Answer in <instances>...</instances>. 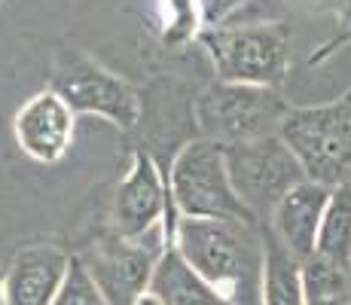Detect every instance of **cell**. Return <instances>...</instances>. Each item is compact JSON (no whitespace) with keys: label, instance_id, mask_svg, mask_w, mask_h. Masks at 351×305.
Masks as SVG:
<instances>
[{"label":"cell","instance_id":"ffe728a7","mask_svg":"<svg viewBox=\"0 0 351 305\" xmlns=\"http://www.w3.org/2000/svg\"><path fill=\"white\" fill-rule=\"evenodd\" d=\"M245 3H251V0H202L205 28H220V25H226V19L235 16Z\"/></svg>","mask_w":351,"mask_h":305},{"label":"cell","instance_id":"6da1fadb","mask_svg":"<svg viewBox=\"0 0 351 305\" xmlns=\"http://www.w3.org/2000/svg\"><path fill=\"white\" fill-rule=\"evenodd\" d=\"M174 250L208 287H214L232 305H263L266 244L256 220L180 217Z\"/></svg>","mask_w":351,"mask_h":305},{"label":"cell","instance_id":"ac0fdd59","mask_svg":"<svg viewBox=\"0 0 351 305\" xmlns=\"http://www.w3.org/2000/svg\"><path fill=\"white\" fill-rule=\"evenodd\" d=\"M56 305H110V302L104 300V293H101L98 284L89 278L83 263L73 256L71 272H67V281H64L62 293H58Z\"/></svg>","mask_w":351,"mask_h":305},{"label":"cell","instance_id":"9a60e30c","mask_svg":"<svg viewBox=\"0 0 351 305\" xmlns=\"http://www.w3.org/2000/svg\"><path fill=\"white\" fill-rule=\"evenodd\" d=\"M318 256L351 272V174L330 193L318 235Z\"/></svg>","mask_w":351,"mask_h":305},{"label":"cell","instance_id":"e0dca14e","mask_svg":"<svg viewBox=\"0 0 351 305\" xmlns=\"http://www.w3.org/2000/svg\"><path fill=\"white\" fill-rule=\"evenodd\" d=\"M205 31L202 0H162V43L186 46Z\"/></svg>","mask_w":351,"mask_h":305},{"label":"cell","instance_id":"7c38bea8","mask_svg":"<svg viewBox=\"0 0 351 305\" xmlns=\"http://www.w3.org/2000/svg\"><path fill=\"white\" fill-rule=\"evenodd\" d=\"M333 189L315 180H302L278 202V208L272 211L266 226L275 232L290 254L300 263H306L308 256L318 254V235L321 223L327 214V202Z\"/></svg>","mask_w":351,"mask_h":305},{"label":"cell","instance_id":"8fae6325","mask_svg":"<svg viewBox=\"0 0 351 305\" xmlns=\"http://www.w3.org/2000/svg\"><path fill=\"white\" fill-rule=\"evenodd\" d=\"M73 254L58 244H25L6 266V302L10 305H56Z\"/></svg>","mask_w":351,"mask_h":305},{"label":"cell","instance_id":"5bb4252c","mask_svg":"<svg viewBox=\"0 0 351 305\" xmlns=\"http://www.w3.org/2000/svg\"><path fill=\"white\" fill-rule=\"evenodd\" d=\"M263 226L266 266H263V305H306L302 293V263L275 239V232Z\"/></svg>","mask_w":351,"mask_h":305},{"label":"cell","instance_id":"9c48e42d","mask_svg":"<svg viewBox=\"0 0 351 305\" xmlns=\"http://www.w3.org/2000/svg\"><path fill=\"white\" fill-rule=\"evenodd\" d=\"M180 217L174 211L168 178L162 174L159 162L150 150L138 147L132 156L123 183L117 186L113 199L110 229L123 239H144L153 229H165L168 244L174 247V232H178Z\"/></svg>","mask_w":351,"mask_h":305},{"label":"cell","instance_id":"2e32d148","mask_svg":"<svg viewBox=\"0 0 351 305\" xmlns=\"http://www.w3.org/2000/svg\"><path fill=\"white\" fill-rule=\"evenodd\" d=\"M302 293L306 305H351V272L315 254L302 263Z\"/></svg>","mask_w":351,"mask_h":305},{"label":"cell","instance_id":"d6986e66","mask_svg":"<svg viewBox=\"0 0 351 305\" xmlns=\"http://www.w3.org/2000/svg\"><path fill=\"white\" fill-rule=\"evenodd\" d=\"M351 43V0H336V28H333V37L308 58V64H321L324 58H330L336 49Z\"/></svg>","mask_w":351,"mask_h":305},{"label":"cell","instance_id":"3957f363","mask_svg":"<svg viewBox=\"0 0 351 305\" xmlns=\"http://www.w3.org/2000/svg\"><path fill=\"white\" fill-rule=\"evenodd\" d=\"M220 83L278 89L290 71V31L281 22L220 25L199 34Z\"/></svg>","mask_w":351,"mask_h":305},{"label":"cell","instance_id":"277c9868","mask_svg":"<svg viewBox=\"0 0 351 305\" xmlns=\"http://www.w3.org/2000/svg\"><path fill=\"white\" fill-rule=\"evenodd\" d=\"M49 89L64 98L73 113L101 117L119 132H134L144 122V92L107 71L83 49H62L52 64Z\"/></svg>","mask_w":351,"mask_h":305},{"label":"cell","instance_id":"44dd1931","mask_svg":"<svg viewBox=\"0 0 351 305\" xmlns=\"http://www.w3.org/2000/svg\"><path fill=\"white\" fill-rule=\"evenodd\" d=\"M0 305H10L6 302V269H0Z\"/></svg>","mask_w":351,"mask_h":305},{"label":"cell","instance_id":"52a82bcc","mask_svg":"<svg viewBox=\"0 0 351 305\" xmlns=\"http://www.w3.org/2000/svg\"><path fill=\"white\" fill-rule=\"evenodd\" d=\"M168 247L171 244L165 229H153L144 239H123L113 229H101L73 256L86 266L110 305H134L141 293L150 290L156 266Z\"/></svg>","mask_w":351,"mask_h":305},{"label":"cell","instance_id":"7a4b0ae2","mask_svg":"<svg viewBox=\"0 0 351 305\" xmlns=\"http://www.w3.org/2000/svg\"><path fill=\"white\" fill-rule=\"evenodd\" d=\"M290 113L278 89L241 83H211L193 98V119L199 138L220 147L278 138Z\"/></svg>","mask_w":351,"mask_h":305},{"label":"cell","instance_id":"4fadbf2b","mask_svg":"<svg viewBox=\"0 0 351 305\" xmlns=\"http://www.w3.org/2000/svg\"><path fill=\"white\" fill-rule=\"evenodd\" d=\"M150 287L159 293L162 305H232L226 296L208 287L174 247H168L165 256L159 260Z\"/></svg>","mask_w":351,"mask_h":305},{"label":"cell","instance_id":"ba28073f","mask_svg":"<svg viewBox=\"0 0 351 305\" xmlns=\"http://www.w3.org/2000/svg\"><path fill=\"white\" fill-rule=\"evenodd\" d=\"M229 180L235 186V195L251 211L256 223H269L278 202L285 199L296 183L308 180L300 159L285 144V138H263L251 144L223 147Z\"/></svg>","mask_w":351,"mask_h":305},{"label":"cell","instance_id":"30bf717a","mask_svg":"<svg viewBox=\"0 0 351 305\" xmlns=\"http://www.w3.org/2000/svg\"><path fill=\"white\" fill-rule=\"evenodd\" d=\"M73 128H77V113L52 89L31 95L12 117L19 150L40 165H56L64 159L73 144Z\"/></svg>","mask_w":351,"mask_h":305},{"label":"cell","instance_id":"5b68a950","mask_svg":"<svg viewBox=\"0 0 351 305\" xmlns=\"http://www.w3.org/2000/svg\"><path fill=\"white\" fill-rule=\"evenodd\" d=\"M168 189L178 217L190 220H254L229 180L226 150L205 138H193L171 156Z\"/></svg>","mask_w":351,"mask_h":305},{"label":"cell","instance_id":"7402d4cb","mask_svg":"<svg viewBox=\"0 0 351 305\" xmlns=\"http://www.w3.org/2000/svg\"><path fill=\"white\" fill-rule=\"evenodd\" d=\"M346 95H348V98H351V89H348V92H346Z\"/></svg>","mask_w":351,"mask_h":305},{"label":"cell","instance_id":"8992f818","mask_svg":"<svg viewBox=\"0 0 351 305\" xmlns=\"http://www.w3.org/2000/svg\"><path fill=\"white\" fill-rule=\"evenodd\" d=\"M281 138L300 159L308 180L339 186L351 174V98L315 107H290Z\"/></svg>","mask_w":351,"mask_h":305}]
</instances>
